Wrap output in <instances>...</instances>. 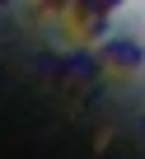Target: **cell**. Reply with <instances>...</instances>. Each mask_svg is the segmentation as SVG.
<instances>
[{"mask_svg": "<svg viewBox=\"0 0 145 159\" xmlns=\"http://www.w3.org/2000/svg\"><path fill=\"white\" fill-rule=\"evenodd\" d=\"M0 5H5V0H0Z\"/></svg>", "mask_w": 145, "mask_h": 159, "instance_id": "5b68a950", "label": "cell"}, {"mask_svg": "<svg viewBox=\"0 0 145 159\" xmlns=\"http://www.w3.org/2000/svg\"><path fill=\"white\" fill-rule=\"evenodd\" d=\"M103 56H108V66H117V70H136V66L145 61V52H140L136 38H103Z\"/></svg>", "mask_w": 145, "mask_h": 159, "instance_id": "6da1fadb", "label": "cell"}, {"mask_svg": "<svg viewBox=\"0 0 145 159\" xmlns=\"http://www.w3.org/2000/svg\"><path fill=\"white\" fill-rule=\"evenodd\" d=\"M117 5H122V0H98V10H103V14H112Z\"/></svg>", "mask_w": 145, "mask_h": 159, "instance_id": "277c9868", "label": "cell"}, {"mask_svg": "<svg viewBox=\"0 0 145 159\" xmlns=\"http://www.w3.org/2000/svg\"><path fill=\"white\" fill-rule=\"evenodd\" d=\"M70 70H75V75H94V56H75Z\"/></svg>", "mask_w": 145, "mask_h": 159, "instance_id": "3957f363", "label": "cell"}, {"mask_svg": "<svg viewBox=\"0 0 145 159\" xmlns=\"http://www.w3.org/2000/svg\"><path fill=\"white\" fill-rule=\"evenodd\" d=\"M89 38H108V14H98V19H89V24H80Z\"/></svg>", "mask_w": 145, "mask_h": 159, "instance_id": "7a4b0ae2", "label": "cell"}]
</instances>
